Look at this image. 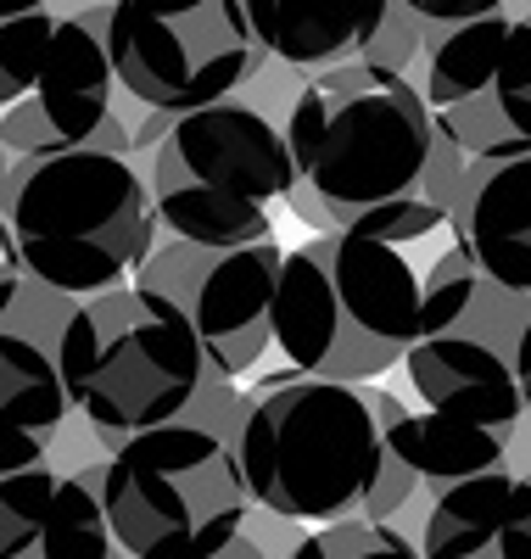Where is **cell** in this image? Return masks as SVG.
<instances>
[{
	"instance_id": "6da1fadb",
	"label": "cell",
	"mask_w": 531,
	"mask_h": 559,
	"mask_svg": "<svg viewBox=\"0 0 531 559\" xmlns=\"http://www.w3.org/2000/svg\"><path fill=\"white\" fill-rule=\"evenodd\" d=\"M235 464L247 498L285 521H398L420 492L414 464L386 431L375 381L280 369L235 397Z\"/></svg>"
},
{
	"instance_id": "7a4b0ae2",
	"label": "cell",
	"mask_w": 531,
	"mask_h": 559,
	"mask_svg": "<svg viewBox=\"0 0 531 559\" xmlns=\"http://www.w3.org/2000/svg\"><path fill=\"white\" fill-rule=\"evenodd\" d=\"M453 229L430 241H386L369 229H314L285 247L269 342L292 369L335 381H380L398 369L425 319V269Z\"/></svg>"
},
{
	"instance_id": "3957f363",
	"label": "cell",
	"mask_w": 531,
	"mask_h": 559,
	"mask_svg": "<svg viewBox=\"0 0 531 559\" xmlns=\"http://www.w3.org/2000/svg\"><path fill=\"white\" fill-rule=\"evenodd\" d=\"M0 218L17 241L23 274L68 297L123 286L163 236L152 179L134 152H107L95 140L0 157Z\"/></svg>"
},
{
	"instance_id": "277c9868",
	"label": "cell",
	"mask_w": 531,
	"mask_h": 559,
	"mask_svg": "<svg viewBox=\"0 0 531 559\" xmlns=\"http://www.w3.org/2000/svg\"><path fill=\"white\" fill-rule=\"evenodd\" d=\"M280 123L292 140L297 179L324 202L330 229L364 207L420 197L437 112L414 73L375 62L314 68Z\"/></svg>"
},
{
	"instance_id": "5b68a950",
	"label": "cell",
	"mask_w": 531,
	"mask_h": 559,
	"mask_svg": "<svg viewBox=\"0 0 531 559\" xmlns=\"http://www.w3.org/2000/svg\"><path fill=\"white\" fill-rule=\"evenodd\" d=\"M57 369L73 414L107 442L197 408L208 386L197 324L146 280L79 297L57 331Z\"/></svg>"
},
{
	"instance_id": "8992f818",
	"label": "cell",
	"mask_w": 531,
	"mask_h": 559,
	"mask_svg": "<svg viewBox=\"0 0 531 559\" xmlns=\"http://www.w3.org/2000/svg\"><path fill=\"white\" fill-rule=\"evenodd\" d=\"M152 157V202L168 236L197 247H240L274 236V207L292 197L297 157L285 123L247 96L174 112Z\"/></svg>"
},
{
	"instance_id": "52a82bcc",
	"label": "cell",
	"mask_w": 531,
	"mask_h": 559,
	"mask_svg": "<svg viewBox=\"0 0 531 559\" xmlns=\"http://www.w3.org/2000/svg\"><path fill=\"white\" fill-rule=\"evenodd\" d=\"M102 509L129 559H202L252 515L235 448L219 426L174 414L113 442L102 459Z\"/></svg>"
},
{
	"instance_id": "ba28073f",
	"label": "cell",
	"mask_w": 531,
	"mask_h": 559,
	"mask_svg": "<svg viewBox=\"0 0 531 559\" xmlns=\"http://www.w3.org/2000/svg\"><path fill=\"white\" fill-rule=\"evenodd\" d=\"M403 369L420 397V414H409V403L392 397L386 386H380V414L420 476V492L409 498V509L425 515L437 487L504 464L520 419L531 408V392L520 386L515 358L493 336L470 331V324L425 331L403 353Z\"/></svg>"
},
{
	"instance_id": "9c48e42d",
	"label": "cell",
	"mask_w": 531,
	"mask_h": 559,
	"mask_svg": "<svg viewBox=\"0 0 531 559\" xmlns=\"http://www.w3.org/2000/svg\"><path fill=\"white\" fill-rule=\"evenodd\" d=\"M113 79L134 107L190 112L269 68L247 0H107Z\"/></svg>"
},
{
	"instance_id": "30bf717a",
	"label": "cell",
	"mask_w": 531,
	"mask_h": 559,
	"mask_svg": "<svg viewBox=\"0 0 531 559\" xmlns=\"http://www.w3.org/2000/svg\"><path fill=\"white\" fill-rule=\"evenodd\" d=\"M414 79L470 157L531 152V12H487L425 34Z\"/></svg>"
},
{
	"instance_id": "8fae6325",
	"label": "cell",
	"mask_w": 531,
	"mask_h": 559,
	"mask_svg": "<svg viewBox=\"0 0 531 559\" xmlns=\"http://www.w3.org/2000/svg\"><path fill=\"white\" fill-rule=\"evenodd\" d=\"M285 247L274 236L240 241V247H197V241H168L163 252L134 274L146 286L168 292L190 324L208 358V381H240L269 347V308H274V280H280Z\"/></svg>"
},
{
	"instance_id": "7c38bea8",
	"label": "cell",
	"mask_w": 531,
	"mask_h": 559,
	"mask_svg": "<svg viewBox=\"0 0 531 559\" xmlns=\"http://www.w3.org/2000/svg\"><path fill=\"white\" fill-rule=\"evenodd\" d=\"M118 79L107 57V7L57 12L45 51L12 107H0V152L7 157H39L84 146L113 112Z\"/></svg>"
},
{
	"instance_id": "4fadbf2b",
	"label": "cell",
	"mask_w": 531,
	"mask_h": 559,
	"mask_svg": "<svg viewBox=\"0 0 531 559\" xmlns=\"http://www.w3.org/2000/svg\"><path fill=\"white\" fill-rule=\"evenodd\" d=\"M102 464L57 471L51 459L0 476V559H129L102 509Z\"/></svg>"
},
{
	"instance_id": "5bb4252c",
	"label": "cell",
	"mask_w": 531,
	"mask_h": 559,
	"mask_svg": "<svg viewBox=\"0 0 531 559\" xmlns=\"http://www.w3.org/2000/svg\"><path fill=\"white\" fill-rule=\"evenodd\" d=\"M414 543L420 559H531V476L493 464L437 487Z\"/></svg>"
},
{
	"instance_id": "9a60e30c",
	"label": "cell",
	"mask_w": 531,
	"mask_h": 559,
	"mask_svg": "<svg viewBox=\"0 0 531 559\" xmlns=\"http://www.w3.org/2000/svg\"><path fill=\"white\" fill-rule=\"evenodd\" d=\"M453 236L509 292H531V152L470 157L453 202Z\"/></svg>"
},
{
	"instance_id": "2e32d148",
	"label": "cell",
	"mask_w": 531,
	"mask_h": 559,
	"mask_svg": "<svg viewBox=\"0 0 531 559\" xmlns=\"http://www.w3.org/2000/svg\"><path fill=\"white\" fill-rule=\"evenodd\" d=\"M392 0H247V17L263 51L285 68H335L358 62L386 23Z\"/></svg>"
},
{
	"instance_id": "e0dca14e",
	"label": "cell",
	"mask_w": 531,
	"mask_h": 559,
	"mask_svg": "<svg viewBox=\"0 0 531 559\" xmlns=\"http://www.w3.org/2000/svg\"><path fill=\"white\" fill-rule=\"evenodd\" d=\"M68 414L73 397L57 369V347L0 319V426L57 442Z\"/></svg>"
},
{
	"instance_id": "ac0fdd59",
	"label": "cell",
	"mask_w": 531,
	"mask_h": 559,
	"mask_svg": "<svg viewBox=\"0 0 531 559\" xmlns=\"http://www.w3.org/2000/svg\"><path fill=\"white\" fill-rule=\"evenodd\" d=\"M280 559H420V543H414V532H403L398 521L347 515V521L303 526V537L285 548Z\"/></svg>"
},
{
	"instance_id": "d6986e66",
	"label": "cell",
	"mask_w": 531,
	"mask_h": 559,
	"mask_svg": "<svg viewBox=\"0 0 531 559\" xmlns=\"http://www.w3.org/2000/svg\"><path fill=\"white\" fill-rule=\"evenodd\" d=\"M464 163L470 152L459 146V140L437 123V134H430V157H425V174H420V197L437 202L448 218H453V202H459V185H464Z\"/></svg>"
},
{
	"instance_id": "ffe728a7",
	"label": "cell",
	"mask_w": 531,
	"mask_h": 559,
	"mask_svg": "<svg viewBox=\"0 0 531 559\" xmlns=\"http://www.w3.org/2000/svg\"><path fill=\"white\" fill-rule=\"evenodd\" d=\"M409 12L425 23V34H437L453 23H475L487 12H531V0H409Z\"/></svg>"
},
{
	"instance_id": "44dd1931",
	"label": "cell",
	"mask_w": 531,
	"mask_h": 559,
	"mask_svg": "<svg viewBox=\"0 0 531 559\" xmlns=\"http://www.w3.org/2000/svg\"><path fill=\"white\" fill-rule=\"evenodd\" d=\"M45 453H51V442H45V437H28V431H7V426H0V476L23 471V464H39Z\"/></svg>"
},
{
	"instance_id": "7402d4cb",
	"label": "cell",
	"mask_w": 531,
	"mask_h": 559,
	"mask_svg": "<svg viewBox=\"0 0 531 559\" xmlns=\"http://www.w3.org/2000/svg\"><path fill=\"white\" fill-rule=\"evenodd\" d=\"M17 292H23V258H17V241H12L7 218H0V319H7V308L17 302Z\"/></svg>"
},
{
	"instance_id": "603a6c76",
	"label": "cell",
	"mask_w": 531,
	"mask_h": 559,
	"mask_svg": "<svg viewBox=\"0 0 531 559\" xmlns=\"http://www.w3.org/2000/svg\"><path fill=\"white\" fill-rule=\"evenodd\" d=\"M202 559H269V548H263L258 537H247V532H235L224 548H213V554H202Z\"/></svg>"
},
{
	"instance_id": "cb8c5ba5",
	"label": "cell",
	"mask_w": 531,
	"mask_h": 559,
	"mask_svg": "<svg viewBox=\"0 0 531 559\" xmlns=\"http://www.w3.org/2000/svg\"><path fill=\"white\" fill-rule=\"evenodd\" d=\"M34 7H51V0H0V23H7V17H23V12H34Z\"/></svg>"
},
{
	"instance_id": "d4e9b609",
	"label": "cell",
	"mask_w": 531,
	"mask_h": 559,
	"mask_svg": "<svg viewBox=\"0 0 531 559\" xmlns=\"http://www.w3.org/2000/svg\"><path fill=\"white\" fill-rule=\"evenodd\" d=\"M0 157H7V152H0Z\"/></svg>"
}]
</instances>
